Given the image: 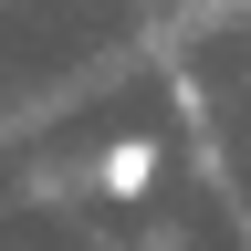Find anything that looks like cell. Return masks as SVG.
I'll list each match as a JSON object with an SVG mask.
<instances>
[{
    "instance_id": "1",
    "label": "cell",
    "mask_w": 251,
    "mask_h": 251,
    "mask_svg": "<svg viewBox=\"0 0 251 251\" xmlns=\"http://www.w3.org/2000/svg\"><path fill=\"white\" fill-rule=\"evenodd\" d=\"M94 188H105V199H147L157 188V136H115L94 157Z\"/></svg>"
}]
</instances>
